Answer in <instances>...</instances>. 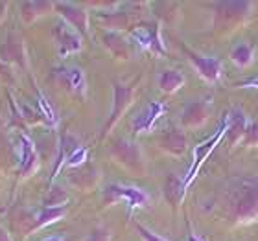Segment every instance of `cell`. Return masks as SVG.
I'll return each instance as SVG.
<instances>
[{"label": "cell", "instance_id": "obj_1", "mask_svg": "<svg viewBox=\"0 0 258 241\" xmlns=\"http://www.w3.org/2000/svg\"><path fill=\"white\" fill-rule=\"evenodd\" d=\"M232 208L240 221L258 217V177H245L232 188Z\"/></svg>", "mask_w": 258, "mask_h": 241}, {"label": "cell", "instance_id": "obj_2", "mask_svg": "<svg viewBox=\"0 0 258 241\" xmlns=\"http://www.w3.org/2000/svg\"><path fill=\"white\" fill-rule=\"evenodd\" d=\"M111 156L114 158L116 164L127 170V172L135 173V175H142L146 172V162L144 155H142V149L140 145L133 140L127 138H118L113 142V147H111Z\"/></svg>", "mask_w": 258, "mask_h": 241}, {"label": "cell", "instance_id": "obj_3", "mask_svg": "<svg viewBox=\"0 0 258 241\" xmlns=\"http://www.w3.org/2000/svg\"><path fill=\"white\" fill-rule=\"evenodd\" d=\"M229 127H231V113H227L225 116H223V120H221L220 127H218V131H216L214 136H210L209 140H205L203 144H199L196 149H194V160H192V166H190L188 173L184 175V192H186V188L192 184V181L196 179V175H198L199 168L203 166V162L209 158V155L212 153V151L220 145V142L223 138H225V133L229 131Z\"/></svg>", "mask_w": 258, "mask_h": 241}, {"label": "cell", "instance_id": "obj_4", "mask_svg": "<svg viewBox=\"0 0 258 241\" xmlns=\"http://www.w3.org/2000/svg\"><path fill=\"white\" fill-rule=\"evenodd\" d=\"M137 91H139V87L137 83L133 85H124V83H120V81H114L113 83V109H111V114H109L107 122L103 125V131H102V136H107L111 133V129L120 122V118L127 113V109L133 105L135 98H137Z\"/></svg>", "mask_w": 258, "mask_h": 241}, {"label": "cell", "instance_id": "obj_5", "mask_svg": "<svg viewBox=\"0 0 258 241\" xmlns=\"http://www.w3.org/2000/svg\"><path fill=\"white\" fill-rule=\"evenodd\" d=\"M118 201H125L129 206V212H133L135 208H142L150 204V195L142 190V188L135 186H124V184H109L103 190V203L105 204H114Z\"/></svg>", "mask_w": 258, "mask_h": 241}, {"label": "cell", "instance_id": "obj_6", "mask_svg": "<svg viewBox=\"0 0 258 241\" xmlns=\"http://www.w3.org/2000/svg\"><path fill=\"white\" fill-rule=\"evenodd\" d=\"M54 37H55V43H57V54H59L61 59H67L69 55L78 54L81 50V46H83L81 33L64 21H59L55 24Z\"/></svg>", "mask_w": 258, "mask_h": 241}, {"label": "cell", "instance_id": "obj_7", "mask_svg": "<svg viewBox=\"0 0 258 241\" xmlns=\"http://www.w3.org/2000/svg\"><path fill=\"white\" fill-rule=\"evenodd\" d=\"M131 41H133L137 46L148 50V52H153V54L162 55L166 50H164V44H162L161 32L155 24H139V26L131 28Z\"/></svg>", "mask_w": 258, "mask_h": 241}, {"label": "cell", "instance_id": "obj_8", "mask_svg": "<svg viewBox=\"0 0 258 241\" xmlns=\"http://www.w3.org/2000/svg\"><path fill=\"white\" fill-rule=\"evenodd\" d=\"M17 149H19V170H17V173H19L21 179H26V177H30L39 166L37 149H35L33 140L30 138L26 133L19 134Z\"/></svg>", "mask_w": 258, "mask_h": 241}, {"label": "cell", "instance_id": "obj_9", "mask_svg": "<svg viewBox=\"0 0 258 241\" xmlns=\"http://www.w3.org/2000/svg\"><path fill=\"white\" fill-rule=\"evenodd\" d=\"M186 55H188V61L194 68L198 70V74L203 77L205 81L209 83H216L220 79L221 70H223V64L218 57H207V55H198L196 52H192L190 48H184Z\"/></svg>", "mask_w": 258, "mask_h": 241}, {"label": "cell", "instance_id": "obj_10", "mask_svg": "<svg viewBox=\"0 0 258 241\" xmlns=\"http://www.w3.org/2000/svg\"><path fill=\"white\" fill-rule=\"evenodd\" d=\"M0 59L4 63H13L21 68H28V54L22 39L17 33H10L6 43L0 46Z\"/></svg>", "mask_w": 258, "mask_h": 241}, {"label": "cell", "instance_id": "obj_11", "mask_svg": "<svg viewBox=\"0 0 258 241\" xmlns=\"http://www.w3.org/2000/svg\"><path fill=\"white\" fill-rule=\"evenodd\" d=\"M55 10L59 11L64 22H69L70 26L78 30L81 35L89 33V13L78 4H70V2H55Z\"/></svg>", "mask_w": 258, "mask_h": 241}, {"label": "cell", "instance_id": "obj_12", "mask_svg": "<svg viewBox=\"0 0 258 241\" xmlns=\"http://www.w3.org/2000/svg\"><path fill=\"white\" fill-rule=\"evenodd\" d=\"M55 75H59L61 83H63L74 96H78L80 100H85L87 77H85V72H83L80 66H64V68H57L55 70Z\"/></svg>", "mask_w": 258, "mask_h": 241}, {"label": "cell", "instance_id": "obj_13", "mask_svg": "<svg viewBox=\"0 0 258 241\" xmlns=\"http://www.w3.org/2000/svg\"><path fill=\"white\" fill-rule=\"evenodd\" d=\"M164 111H166V107H164L162 102H150L144 107V111L133 120V133L135 134L150 133L151 129L155 127V123L161 120Z\"/></svg>", "mask_w": 258, "mask_h": 241}, {"label": "cell", "instance_id": "obj_14", "mask_svg": "<svg viewBox=\"0 0 258 241\" xmlns=\"http://www.w3.org/2000/svg\"><path fill=\"white\" fill-rule=\"evenodd\" d=\"M102 41H103V46L107 48V52L113 55L114 59H122V61L131 59V55H133V44L122 33L109 30V32L103 33Z\"/></svg>", "mask_w": 258, "mask_h": 241}, {"label": "cell", "instance_id": "obj_15", "mask_svg": "<svg viewBox=\"0 0 258 241\" xmlns=\"http://www.w3.org/2000/svg\"><path fill=\"white\" fill-rule=\"evenodd\" d=\"M80 147L78 144V140L76 136H72L70 133H64L59 140V151H57V156H55V166H54V172H52V177H50V186H54V181L57 179L59 172L67 166V160H69V156L74 153L76 149Z\"/></svg>", "mask_w": 258, "mask_h": 241}, {"label": "cell", "instance_id": "obj_16", "mask_svg": "<svg viewBox=\"0 0 258 241\" xmlns=\"http://www.w3.org/2000/svg\"><path fill=\"white\" fill-rule=\"evenodd\" d=\"M209 113H210V100L194 102L181 114V123H183V127H198L199 123H203L205 120L209 118Z\"/></svg>", "mask_w": 258, "mask_h": 241}, {"label": "cell", "instance_id": "obj_17", "mask_svg": "<svg viewBox=\"0 0 258 241\" xmlns=\"http://www.w3.org/2000/svg\"><path fill=\"white\" fill-rule=\"evenodd\" d=\"M159 145H161L162 151H166L168 155L181 156L186 151V136H184L183 131L172 129V131H166L159 138Z\"/></svg>", "mask_w": 258, "mask_h": 241}, {"label": "cell", "instance_id": "obj_18", "mask_svg": "<svg viewBox=\"0 0 258 241\" xmlns=\"http://www.w3.org/2000/svg\"><path fill=\"white\" fill-rule=\"evenodd\" d=\"M64 215H67V206H59V208H41L37 214H33V225H32V230H39V228H43V226H48L52 223H57L59 219H63Z\"/></svg>", "mask_w": 258, "mask_h": 241}, {"label": "cell", "instance_id": "obj_19", "mask_svg": "<svg viewBox=\"0 0 258 241\" xmlns=\"http://www.w3.org/2000/svg\"><path fill=\"white\" fill-rule=\"evenodd\" d=\"M55 4L52 2H22L21 4V15L24 24H32L39 19V17L46 15L50 10H54Z\"/></svg>", "mask_w": 258, "mask_h": 241}, {"label": "cell", "instance_id": "obj_20", "mask_svg": "<svg viewBox=\"0 0 258 241\" xmlns=\"http://www.w3.org/2000/svg\"><path fill=\"white\" fill-rule=\"evenodd\" d=\"M98 177H100V175H98L96 168L85 164V166L78 168V173H72V175H70V182H72L74 186L83 188V190H91L98 182Z\"/></svg>", "mask_w": 258, "mask_h": 241}, {"label": "cell", "instance_id": "obj_21", "mask_svg": "<svg viewBox=\"0 0 258 241\" xmlns=\"http://www.w3.org/2000/svg\"><path fill=\"white\" fill-rule=\"evenodd\" d=\"M183 85H184V75L179 70H164L159 75V89L162 92H166V94L177 92Z\"/></svg>", "mask_w": 258, "mask_h": 241}, {"label": "cell", "instance_id": "obj_22", "mask_svg": "<svg viewBox=\"0 0 258 241\" xmlns=\"http://www.w3.org/2000/svg\"><path fill=\"white\" fill-rule=\"evenodd\" d=\"M231 61L234 64H238V66L245 68L249 64H253L254 48L249 43H245V41H243V43H238L236 46L231 50Z\"/></svg>", "mask_w": 258, "mask_h": 241}, {"label": "cell", "instance_id": "obj_23", "mask_svg": "<svg viewBox=\"0 0 258 241\" xmlns=\"http://www.w3.org/2000/svg\"><path fill=\"white\" fill-rule=\"evenodd\" d=\"M37 111L41 113V116H43L44 125H48V127H52V129L57 127V122H59V120H57V114H55L52 103L48 102V98L44 96L39 89H37Z\"/></svg>", "mask_w": 258, "mask_h": 241}, {"label": "cell", "instance_id": "obj_24", "mask_svg": "<svg viewBox=\"0 0 258 241\" xmlns=\"http://www.w3.org/2000/svg\"><path fill=\"white\" fill-rule=\"evenodd\" d=\"M69 193L67 190L59 186H48V193H46V197L43 201V206L44 208H59V206H64V204L69 203Z\"/></svg>", "mask_w": 258, "mask_h": 241}, {"label": "cell", "instance_id": "obj_25", "mask_svg": "<svg viewBox=\"0 0 258 241\" xmlns=\"http://www.w3.org/2000/svg\"><path fill=\"white\" fill-rule=\"evenodd\" d=\"M164 193L170 203H179V199L184 195V181L175 175H170L164 184Z\"/></svg>", "mask_w": 258, "mask_h": 241}, {"label": "cell", "instance_id": "obj_26", "mask_svg": "<svg viewBox=\"0 0 258 241\" xmlns=\"http://www.w3.org/2000/svg\"><path fill=\"white\" fill-rule=\"evenodd\" d=\"M87 160H89V149L83 147V145H80V147L69 156L67 168H81V166H85Z\"/></svg>", "mask_w": 258, "mask_h": 241}, {"label": "cell", "instance_id": "obj_27", "mask_svg": "<svg viewBox=\"0 0 258 241\" xmlns=\"http://www.w3.org/2000/svg\"><path fill=\"white\" fill-rule=\"evenodd\" d=\"M242 142L245 145H258V120H251L247 123V129H245Z\"/></svg>", "mask_w": 258, "mask_h": 241}, {"label": "cell", "instance_id": "obj_28", "mask_svg": "<svg viewBox=\"0 0 258 241\" xmlns=\"http://www.w3.org/2000/svg\"><path fill=\"white\" fill-rule=\"evenodd\" d=\"M135 226H137V230H139L142 241H168V239H164V237L159 236V234H155V232H151L150 228H146L144 225H140V223H137Z\"/></svg>", "mask_w": 258, "mask_h": 241}, {"label": "cell", "instance_id": "obj_29", "mask_svg": "<svg viewBox=\"0 0 258 241\" xmlns=\"http://www.w3.org/2000/svg\"><path fill=\"white\" fill-rule=\"evenodd\" d=\"M111 236H109V230L105 228H96V230L91 232V236L87 237V241H109Z\"/></svg>", "mask_w": 258, "mask_h": 241}, {"label": "cell", "instance_id": "obj_30", "mask_svg": "<svg viewBox=\"0 0 258 241\" xmlns=\"http://www.w3.org/2000/svg\"><path fill=\"white\" fill-rule=\"evenodd\" d=\"M240 89H258V77H251L247 81H242V83H238Z\"/></svg>", "mask_w": 258, "mask_h": 241}, {"label": "cell", "instance_id": "obj_31", "mask_svg": "<svg viewBox=\"0 0 258 241\" xmlns=\"http://www.w3.org/2000/svg\"><path fill=\"white\" fill-rule=\"evenodd\" d=\"M6 15H8V2H0V24L6 21Z\"/></svg>", "mask_w": 258, "mask_h": 241}, {"label": "cell", "instance_id": "obj_32", "mask_svg": "<svg viewBox=\"0 0 258 241\" xmlns=\"http://www.w3.org/2000/svg\"><path fill=\"white\" fill-rule=\"evenodd\" d=\"M0 241H11V236L8 234L4 226H0Z\"/></svg>", "mask_w": 258, "mask_h": 241}, {"label": "cell", "instance_id": "obj_33", "mask_svg": "<svg viewBox=\"0 0 258 241\" xmlns=\"http://www.w3.org/2000/svg\"><path fill=\"white\" fill-rule=\"evenodd\" d=\"M43 241H67L64 237H61V236H50V237H46V239H43Z\"/></svg>", "mask_w": 258, "mask_h": 241}, {"label": "cell", "instance_id": "obj_34", "mask_svg": "<svg viewBox=\"0 0 258 241\" xmlns=\"http://www.w3.org/2000/svg\"><path fill=\"white\" fill-rule=\"evenodd\" d=\"M188 241H203L201 237H198V236H194L192 232H190V236H188Z\"/></svg>", "mask_w": 258, "mask_h": 241}]
</instances>
